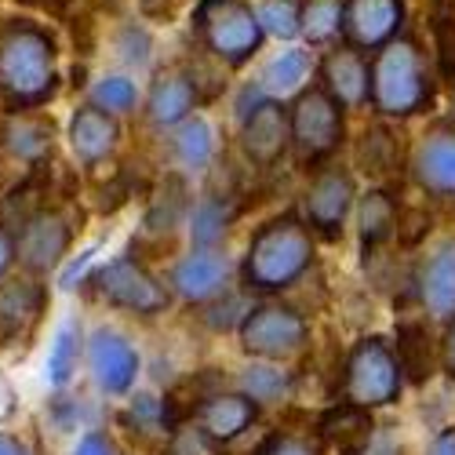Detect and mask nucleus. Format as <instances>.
I'll return each mask as SVG.
<instances>
[{
  "label": "nucleus",
  "instance_id": "f257e3e1",
  "mask_svg": "<svg viewBox=\"0 0 455 455\" xmlns=\"http://www.w3.org/2000/svg\"><path fill=\"white\" fill-rule=\"evenodd\" d=\"M59 88L55 36L29 19L0 26V95L8 109H36Z\"/></svg>",
  "mask_w": 455,
  "mask_h": 455
},
{
  "label": "nucleus",
  "instance_id": "f03ea898",
  "mask_svg": "<svg viewBox=\"0 0 455 455\" xmlns=\"http://www.w3.org/2000/svg\"><path fill=\"white\" fill-rule=\"evenodd\" d=\"M314 230L299 215H277L262 222L241 259V288L251 295H281L314 267Z\"/></svg>",
  "mask_w": 455,
  "mask_h": 455
},
{
  "label": "nucleus",
  "instance_id": "7ed1b4c3",
  "mask_svg": "<svg viewBox=\"0 0 455 455\" xmlns=\"http://www.w3.org/2000/svg\"><path fill=\"white\" fill-rule=\"evenodd\" d=\"M434 102V81L427 55L415 41L394 36L371 59V106L383 117H411Z\"/></svg>",
  "mask_w": 455,
  "mask_h": 455
},
{
  "label": "nucleus",
  "instance_id": "20e7f679",
  "mask_svg": "<svg viewBox=\"0 0 455 455\" xmlns=\"http://www.w3.org/2000/svg\"><path fill=\"white\" fill-rule=\"evenodd\" d=\"M404 390V371L397 350L383 335H364L343 361V401L357 408H387Z\"/></svg>",
  "mask_w": 455,
  "mask_h": 455
},
{
  "label": "nucleus",
  "instance_id": "39448f33",
  "mask_svg": "<svg viewBox=\"0 0 455 455\" xmlns=\"http://www.w3.org/2000/svg\"><path fill=\"white\" fill-rule=\"evenodd\" d=\"M194 26L201 44L226 66L248 62L262 44V22L248 0H201Z\"/></svg>",
  "mask_w": 455,
  "mask_h": 455
},
{
  "label": "nucleus",
  "instance_id": "423d86ee",
  "mask_svg": "<svg viewBox=\"0 0 455 455\" xmlns=\"http://www.w3.org/2000/svg\"><path fill=\"white\" fill-rule=\"evenodd\" d=\"M237 339H241V350L251 354L255 361L281 364L307 347L310 324L288 302H255L237 328Z\"/></svg>",
  "mask_w": 455,
  "mask_h": 455
},
{
  "label": "nucleus",
  "instance_id": "0eeeda50",
  "mask_svg": "<svg viewBox=\"0 0 455 455\" xmlns=\"http://www.w3.org/2000/svg\"><path fill=\"white\" fill-rule=\"evenodd\" d=\"M291 117V149L302 164H324L339 146H343L347 124H343V106H339L324 88L299 92L295 106L288 109Z\"/></svg>",
  "mask_w": 455,
  "mask_h": 455
},
{
  "label": "nucleus",
  "instance_id": "6e6552de",
  "mask_svg": "<svg viewBox=\"0 0 455 455\" xmlns=\"http://www.w3.org/2000/svg\"><path fill=\"white\" fill-rule=\"evenodd\" d=\"M92 284H95L99 299H106L109 307L135 314V317H157L172 302V291L149 274V267L135 255L109 259L106 267H99L92 274Z\"/></svg>",
  "mask_w": 455,
  "mask_h": 455
},
{
  "label": "nucleus",
  "instance_id": "1a4fd4ad",
  "mask_svg": "<svg viewBox=\"0 0 455 455\" xmlns=\"http://www.w3.org/2000/svg\"><path fill=\"white\" fill-rule=\"evenodd\" d=\"M69 244H73L69 215L44 204L15 230V262L26 274L44 277L62 267V259L69 255Z\"/></svg>",
  "mask_w": 455,
  "mask_h": 455
},
{
  "label": "nucleus",
  "instance_id": "9d476101",
  "mask_svg": "<svg viewBox=\"0 0 455 455\" xmlns=\"http://www.w3.org/2000/svg\"><path fill=\"white\" fill-rule=\"evenodd\" d=\"M357 201V182L347 168L324 164L314 172L307 194H302V222L321 237H339L343 222L354 212Z\"/></svg>",
  "mask_w": 455,
  "mask_h": 455
},
{
  "label": "nucleus",
  "instance_id": "9b49d317",
  "mask_svg": "<svg viewBox=\"0 0 455 455\" xmlns=\"http://www.w3.org/2000/svg\"><path fill=\"white\" fill-rule=\"evenodd\" d=\"M88 368H92V379H95V387L109 397H124L132 394L135 387V379L142 371V357L139 350L132 347V339L117 328H95L88 335Z\"/></svg>",
  "mask_w": 455,
  "mask_h": 455
},
{
  "label": "nucleus",
  "instance_id": "f8f14e48",
  "mask_svg": "<svg viewBox=\"0 0 455 455\" xmlns=\"http://www.w3.org/2000/svg\"><path fill=\"white\" fill-rule=\"evenodd\" d=\"M234 270L237 267L222 248H194L172 267V291L189 307H204L230 288Z\"/></svg>",
  "mask_w": 455,
  "mask_h": 455
},
{
  "label": "nucleus",
  "instance_id": "ddd939ff",
  "mask_svg": "<svg viewBox=\"0 0 455 455\" xmlns=\"http://www.w3.org/2000/svg\"><path fill=\"white\" fill-rule=\"evenodd\" d=\"M291 146V117L281 99H262L241 121V149L255 168H274Z\"/></svg>",
  "mask_w": 455,
  "mask_h": 455
},
{
  "label": "nucleus",
  "instance_id": "4468645a",
  "mask_svg": "<svg viewBox=\"0 0 455 455\" xmlns=\"http://www.w3.org/2000/svg\"><path fill=\"white\" fill-rule=\"evenodd\" d=\"M404 4L401 0H347L343 4V33L361 52H379L401 33Z\"/></svg>",
  "mask_w": 455,
  "mask_h": 455
},
{
  "label": "nucleus",
  "instance_id": "2eb2a0df",
  "mask_svg": "<svg viewBox=\"0 0 455 455\" xmlns=\"http://www.w3.org/2000/svg\"><path fill=\"white\" fill-rule=\"evenodd\" d=\"M415 295H419V307L430 314V321H455V241L437 244L423 259L419 277H415Z\"/></svg>",
  "mask_w": 455,
  "mask_h": 455
},
{
  "label": "nucleus",
  "instance_id": "dca6fc26",
  "mask_svg": "<svg viewBox=\"0 0 455 455\" xmlns=\"http://www.w3.org/2000/svg\"><path fill=\"white\" fill-rule=\"evenodd\" d=\"M321 77H324L321 88L343 109H361L371 102V62L354 44L335 48L321 66Z\"/></svg>",
  "mask_w": 455,
  "mask_h": 455
},
{
  "label": "nucleus",
  "instance_id": "f3484780",
  "mask_svg": "<svg viewBox=\"0 0 455 455\" xmlns=\"http://www.w3.org/2000/svg\"><path fill=\"white\" fill-rule=\"evenodd\" d=\"M411 175L430 197L455 201V128H434L423 135L411 157Z\"/></svg>",
  "mask_w": 455,
  "mask_h": 455
},
{
  "label": "nucleus",
  "instance_id": "a211bd4d",
  "mask_svg": "<svg viewBox=\"0 0 455 455\" xmlns=\"http://www.w3.org/2000/svg\"><path fill=\"white\" fill-rule=\"evenodd\" d=\"M117 139H121V128H117V117L106 109H99L95 102H84L73 109L69 117V149L77 157L81 168H99L113 149H117Z\"/></svg>",
  "mask_w": 455,
  "mask_h": 455
},
{
  "label": "nucleus",
  "instance_id": "6ab92c4d",
  "mask_svg": "<svg viewBox=\"0 0 455 455\" xmlns=\"http://www.w3.org/2000/svg\"><path fill=\"white\" fill-rule=\"evenodd\" d=\"M48 307V291L33 274L15 277L0 284V343H15V339H26L36 321H41Z\"/></svg>",
  "mask_w": 455,
  "mask_h": 455
},
{
  "label": "nucleus",
  "instance_id": "aec40b11",
  "mask_svg": "<svg viewBox=\"0 0 455 455\" xmlns=\"http://www.w3.org/2000/svg\"><path fill=\"white\" fill-rule=\"evenodd\" d=\"M255 419H259V401H251L244 390H237V394L215 390V394H208L194 404V423L204 427L222 444H230L244 430H251Z\"/></svg>",
  "mask_w": 455,
  "mask_h": 455
},
{
  "label": "nucleus",
  "instance_id": "412c9836",
  "mask_svg": "<svg viewBox=\"0 0 455 455\" xmlns=\"http://www.w3.org/2000/svg\"><path fill=\"white\" fill-rule=\"evenodd\" d=\"M371 437H375L371 411L347 401L328 408L317 423V448L324 455H361Z\"/></svg>",
  "mask_w": 455,
  "mask_h": 455
},
{
  "label": "nucleus",
  "instance_id": "4be33fe9",
  "mask_svg": "<svg viewBox=\"0 0 455 455\" xmlns=\"http://www.w3.org/2000/svg\"><path fill=\"white\" fill-rule=\"evenodd\" d=\"M197 81L182 69H164L157 73V81L149 84L146 95V121L154 128H175L186 117H194L197 109Z\"/></svg>",
  "mask_w": 455,
  "mask_h": 455
},
{
  "label": "nucleus",
  "instance_id": "5701e85b",
  "mask_svg": "<svg viewBox=\"0 0 455 455\" xmlns=\"http://www.w3.org/2000/svg\"><path fill=\"white\" fill-rule=\"evenodd\" d=\"M0 142L22 164H44L52 157V121L33 109H12V117L0 124Z\"/></svg>",
  "mask_w": 455,
  "mask_h": 455
},
{
  "label": "nucleus",
  "instance_id": "b1692460",
  "mask_svg": "<svg viewBox=\"0 0 455 455\" xmlns=\"http://www.w3.org/2000/svg\"><path fill=\"white\" fill-rule=\"evenodd\" d=\"M401 226V208L387 189H368L357 204V230H361V251L371 255L383 241H390Z\"/></svg>",
  "mask_w": 455,
  "mask_h": 455
},
{
  "label": "nucleus",
  "instance_id": "393cba45",
  "mask_svg": "<svg viewBox=\"0 0 455 455\" xmlns=\"http://www.w3.org/2000/svg\"><path fill=\"white\" fill-rule=\"evenodd\" d=\"M84 328L77 317H66L55 335H52V343H48V357H44V379L52 387H69L73 383V375H77V364L84 357Z\"/></svg>",
  "mask_w": 455,
  "mask_h": 455
},
{
  "label": "nucleus",
  "instance_id": "a878e982",
  "mask_svg": "<svg viewBox=\"0 0 455 455\" xmlns=\"http://www.w3.org/2000/svg\"><path fill=\"white\" fill-rule=\"evenodd\" d=\"M237 219V201L230 194H208L189 212V241L194 248H219Z\"/></svg>",
  "mask_w": 455,
  "mask_h": 455
},
{
  "label": "nucleus",
  "instance_id": "bb28decb",
  "mask_svg": "<svg viewBox=\"0 0 455 455\" xmlns=\"http://www.w3.org/2000/svg\"><path fill=\"white\" fill-rule=\"evenodd\" d=\"M215 128L204 117H186L172 128V157L182 172H204L215 161Z\"/></svg>",
  "mask_w": 455,
  "mask_h": 455
},
{
  "label": "nucleus",
  "instance_id": "cd10ccee",
  "mask_svg": "<svg viewBox=\"0 0 455 455\" xmlns=\"http://www.w3.org/2000/svg\"><path fill=\"white\" fill-rule=\"evenodd\" d=\"M314 73V55L302 52V48H288L281 55H274L259 73V88L267 92L270 99H284V95H295L302 92L307 77Z\"/></svg>",
  "mask_w": 455,
  "mask_h": 455
},
{
  "label": "nucleus",
  "instance_id": "c85d7f7f",
  "mask_svg": "<svg viewBox=\"0 0 455 455\" xmlns=\"http://www.w3.org/2000/svg\"><path fill=\"white\" fill-rule=\"evenodd\" d=\"M124 423L142 434V437H172V430L182 423V415L175 411V404L168 397H154V394H135L128 401V411H124Z\"/></svg>",
  "mask_w": 455,
  "mask_h": 455
},
{
  "label": "nucleus",
  "instance_id": "c756f323",
  "mask_svg": "<svg viewBox=\"0 0 455 455\" xmlns=\"http://www.w3.org/2000/svg\"><path fill=\"white\" fill-rule=\"evenodd\" d=\"M397 361L408 383H427L434 375V347H430V335L427 324L419 321H404L397 324Z\"/></svg>",
  "mask_w": 455,
  "mask_h": 455
},
{
  "label": "nucleus",
  "instance_id": "7c9ffc66",
  "mask_svg": "<svg viewBox=\"0 0 455 455\" xmlns=\"http://www.w3.org/2000/svg\"><path fill=\"white\" fill-rule=\"evenodd\" d=\"M186 212H189L186 179H182V175H168L164 186H161V194H157V201H154V208H149V215H146V230L172 234L175 226L186 219Z\"/></svg>",
  "mask_w": 455,
  "mask_h": 455
},
{
  "label": "nucleus",
  "instance_id": "2f4dec72",
  "mask_svg": "<svg viewBox=\"0 0 455 455\" xmlns=\"http://www.w3.org/2000/svg\"><path fill=\"white\" fill-rule=\"evenodd\" d=\"M88 102L113 113V117H128V113L139 106V84L132 77H124V73H106V77H99L92 84Z\"/></svg>",
  "mask_w": 455,
  "mask_h": 455
},
{
  "label": "nucleus",
  "instance_id": "473e14b6",
  "mask_svg": "<svg viewBox=\"0 0 455 455\" xmlns=\"http://www.w3.org/2000/svg\"><path fill=\"white\" fill-rule=\"evenodd\" d=\"M241 390L259 404H270V401H281L291 390V375L281 371L277 361H262V364H251L241 375Z\"/></svg>",
  "mask_w": 455,
  "mask_h": 455
},
{
  "label": "nucleus",
  "instance_id": "72a5a7b5",
  "mask_svg": "<svg viewBox=\"0 0 455 455\" xmlns=\"http://www.w3.org/2000/svg\"><path fill=\"white\" fill-rule=\"evenodd\" d=\"M302 33L310 44H328L343 33V0H310L302 8Z\"/></svg>",
  "mask_w": 455,
  "mask_h": 455
},
{
  "label": "nucleus",
  "instance_id": "f704fd0d",
  "mask_svg": "<svg viewBox=\"0 0 455 455\" xmlns=\"http://www.w3.org/2000/svg\"><path fill=\"white\" fill-rule=\"evenodd\" d=\"M259 22H262V33H274L281 41H291V36L302 33V8L299 0H262L255 8Z\"/></svg>",
  "mask_w": 455,
  "mask_h": 455
},
{
  "label": "nucleus",
  "instance_id": "c9c22d12",
  "mask_svg": "<svg viewBox=\"0 0 455 455\" xmlns=\"http://www.w3.org/2000/svg\"><path fill=\"white\" fill-rule=\"evenodd\" d=\"M222 448H226V444L215 441V437H212L204 427H197L194 419L179 423V427L172 430V437H168V455H226Z\"/></svg>",
  "mask_w": 455,
  "mask_h": 455
},
{
  "label": "nucleus",
  "instance_id": "e433bc0d",
  "mask_svg": "<svg viewBox=\"0 0 455 455\" xmlns=\"http://www.w3.org/2000/svg\"><path fill=\"white\" fill-rule=\"evenodd\" d=\"M204 307H208L204 321H208V328H215V331H226V328H241L244 314L251 310V307H244V302H241L237 295H234V299H226V291H222L219 299L204 302Z\"/></svg>",
  "mask_w": 455,
  "mask_h": 455
},
{
  "label": "nucleus",
  "instance_id": "4c0bfd02",
  "mask_svg": "<svg viewBox=\"0 0 455 455\" xmlns=\"http://www.w3.org/2000/svg\"><path fill=\"white\" fill-rule=\"evenodd\" d=\"M251 455H321L317 444H310L307 437H295V434H270L267 441H262Z\"/></svg>",
  "mask_w": 455,
  "mask_h": 455
},
{
  "label": "nucleus",
  "instance_id": "58836bf2",
  "mask_svg": "<svg viewBox=\"0 0 455 455\" xmlns=\"http://www.w3.org/2000/svg\"><path fill=\"white\" fill-rule=\"evenodd\" d=\"M437 48H441V73L455 84V19L437 22Z\"/></svg>",
  "mask_w": 455,
  "mask_h": 455
},
{
  "label": "nucleus",
  "instance_id": "ea45409f",
  "mask_svg": "<svg viewBox=\"0 0 455 455\" xmlns=\"http://www.w3.org/2000/svg\"><path fill=\"white\" fill-rule=\"evenodd\" d=\"M117 52H121V59H124V62L142 66V62L149 59V41H146V33H142V29H135V26H128V29H124V36L117 41Z\"/></svg>",
  "mask_w": 455,
  "mask_h": 455
},
{
  "label": "nucleus",
  "instance_id": "a19ab883",
  "mask_svg": "<svg viewBox=\"0 0 455 455\" xmlns=\"http://www.w3.org/2000/svg\"><path fill=\"white\" fill-rule=\"evenodd\" d=\"M69 455H121V451H117V444L109 441V434H102V430H84V434L77 437V444H73Z\"/></svg>",
  "mask_w": 455,
  "mask_h": 455
},
{
  "label": "nucleus",
  "instance_id": "79ce46f5",
  "mask_svg": "<svg viewBox=\"0 0 455 455\" xmlns=\"http://www.w3.org/2000/svg\"><path fill=\"white\" fill-rule=\"evenodd\" d=\"M12 267H15V234L0 222V281L12 274Z\"/></svg>",
  "mask_w": 455,
  "mask_h": 455
},
{
  "label": "nucleus",
  "instance_id": "37998d69",
  "mask_svg": "<svg viewBox=\"0 0 455 455\" xmlns=\"http://www.w3.org/2000/svg\"><path fill=\"white\" fill-rule=\"evenodd\" d=\"M437 357H441V368L455 379V321H448V324H444V335H441V350H437Z\"/></svg>",
  "mask_w": 455,
  "mask_h": 455
},
{
  "label": "nucleus",
  "instance_id": "c03bdc74",
  "mask_svg": "<svg viewBox=\"0 0 455 455\" xmlns=\"http://www.w3.org/2000/svg\"><path fill=\"white\" fill-rule=\"evenodd\" d=\"M361 455H404V448H401V441H397V437L379 434V430H375V437L368 441V448H364Z\"/></svg>",
  "mask_w": 455,
  "mask_h": 455
},
{
  "label": "nucleus",
  "instance_id": "a18cd8bd",
  "mask_svg": "<svg viewBox=\"0 0 455 455\" xmlns=\"http://www.w3.org/2000/svg\"><path fill=\"white\" fill-rule=\"evenodd\" d=\"M427 455H455V427H448V430H441L434 441H430V448H427Z\"/></svg>",
  "mask_w": 455,
  "mask_h": 455
},
{
  "label": "nucleus",
  "instance_id": "49530a36",
  "mask_svg": "<svg viewBox=\"0 0 455 455\" xmlns=\"http://www.w3.org/2000/svg\"><path fill=\"white\" fill-rule=\"evenodd\" d=\"M12 411H15V390L8 387V379L0 375V423H4Z\"/></svg>",
  "mask_w": 455,
  "mask_h": 455
},
{
  "label": "nucleus",
  "instance_id": "de8ad7c7",
  "mask_svg": "<svg viewBox=\"0 0 455 455\" xmlns=\"http://www.w3.org/2000/svg\"><path fill=\"white\" fill-rule=\"evenodd\" d=\"M0 455H33L26 441L12 437V434H0Z\"/></svg>",
  "mask_w": 455,
  "mask_h": 455
}]
</instances>
